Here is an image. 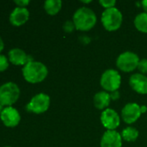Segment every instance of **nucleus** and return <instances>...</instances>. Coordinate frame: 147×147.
Instances as JSON below:
<instances>
[{
	"instance_id": "12",
	"label": "nucleus",
	"mask_w": 147,
	"mask_h": 147,
	"mask_svg": "<svg viewBox=\"0 0 147 147\" xmlns=\"http://www.w3.org/2000/svg\"><path fill=\"white\" fill-rule=\"evenodd\" d=\"M29 18V11L27 8L16 7L11 13L10 14V22L13 26H22L23 25Z\"/></svg>"
},
{
	"instance_id": "25",
	"label": "nucleus",
	"mask_w": 147,
	"mask_h": 147,
	"mask_svg": "<svg viewBox=\"0 0 147 147\" xmlns=\"http://www.w3.org/2000/svg\"><path fill=\"white\" fill-rule=\"evenodd\" d=\"M4 48V43H3V39L1 38V36H0V53L3 51V49Z\"/></svg>"
},
{
	"instance_id": "3",
	"label": "nucleus",
	"mask_w": 147,
	"mask_h": 147,
	"mask_svg": "<svg viewBox=\"0 0 147 147\" xmlns=\"http://www.w3.org/2000/svg\"><path fill=\"white\" fill-rule=\"evenodd\" d=\"M20 96V89L14 82H7L0 86V103L10 107L17 102Z\"/></svg>"
},
{
	"instance_id": "30",
	"label": "nucleus",
	"mask_w": 147,
	"mask_h": 147,
	"mask_svg": "<svg viewBox=\"0 0 147 147\" xmlns=\"http://www.w3.org/2000/svg\"><path fill=\"white\" fill-rule=\"evenodd\" d=\"M4 147H10V146H4Z\"/></svg>"
},
{
	"instance_id": "24",
	"label": "nucleus",
	"mask_w": 147,
	"mask_h": 147,
	"mask_svg": "<svg viewBox=\"0 0 147 147\" xmlns=\"http://www.w3.org/2000/svg\"><path fill=\"white\" fill-rule=\"evenodd\" d=\"M110 97H111L112 100H117V99H119V98H120V93H119V91L116 90V91L111 92Z\"/></svg>"
},
{
	"instance_id": "1",
	"label": "nucleus",
	"mask_w": 147,
	"mask_h": 147,
	"mask_svg": "<svg viewBox=\"0 0 147 147\" xmlns=\"http://www.w3.org/2000/svg\"><path fill=\"white\" fill-rule=\"evenodd\" d=\"M24 79L30 84H37L43 81L48 76L47 66L39 61L28 62L22 70Z\"/></svg>"
},
{
	"instance_id": "13",
	"label": "nucleus",
	"mask_w": 147,
	"mask_h": 147,
	"mask_svg": "<svg viewBox=\"0 0 147 147\" xmlns=\"http://www.w3.org/2000/svg\"><path fill=\"white\" fill-rule=\"evenodd\" d=\"M101 147H121L122 137L116 130H107L102 136Z\"/></svg>"
},
{
	"instance_id": "9",
	"label": "nucleus",
	"mask_w": 147,
	"mask_h": 147,
	"mask_svg": "<svg viewBox=\"0 0 147 147\" xmlns=\"http://www.w3.org/2000/svg\"><path fill=\"white\" fill-rule=\"evenodd\" d=\"M102 125L107 130H115L120 123V119L117 112L112 109H105L101 116Z\"/></svg>"
},
{
	"instance_id": "22",
	"label": "nucleus",
	"mask_w": 147,
	"mask_h": 147,
	"mask_svg": "<svg viewBox=\"0 0 147 147\" xmlns=\"http://www.w3.org/2000/svg\"><path fill=\"white\" fill-rule=\"evenodd\" d=\"M138 69L140 72L147 74V59H144L139 60V65H138Z\"/></svg>"
},
{
	"instance_id": "7",
	"label": "nucleus",
	"mask_w": 147,
	"mask_h": 147,
	"mask_svg": "<svg viewBox=\"0 0 147 147\" xmlns=\"http://www.w3.org/2000/svg\"><path fill=\"white\" fill-rule=\"evenodd\" d=\"M139 63V56L133 52H125L117 59V66L123 71L130 72L138 68Z\"/></svg>"
},
{
	"instance_id": "6",
	"label": "nucleus",
	"mask_w": 147,
	"mask_h": 147,
	"mask_svg": "<svg viewBox=\"0 0 147 147\" xmlns=\"http://www.w3.org/2000/svg\"><path fill=\"white\" fill-rule=\"evenodd\" d=\"M121 84V77L119 72L115 70H107L101 76V84L107 91L113 92L116 91Z\"/></svg>"
},
{
	"instance_id": "23",
	"label": "nucleus",
	"mask_w": 147,
	"mask_h": 147,
	"mask_svg": "<svg viewBox=\"0 0 147 147\" xmlns=\"http://www.w3.org/2000/svg\"><path fill=\"white\" fill-rule=\"evenodd\" d=\"M14 3L17 5V7L26 8V6L29 3V0H15Z\"/></svg>"
},
{
	"instance_id": "2",
	"label": "nucleus",
	"mask_w": 147,
	"mask_h": 147,
	"mask_svg": "<svg viewBox=\"0 0 147 147\" xmlns=\"http://www.w3.org/2000/svg\"><path fill=\"white\" fill-rule=\"evenodd\" d=\"M96 21L97 17L94 12L87 7H81L77 9L73 17L75 28L81 31H88L94 28Z\"/></svg>"
},
{
	"instance_id": "27",
	"label": "nucleus",
	"mask_w": 147,
	"mask_h": 147,
	"mask_svg": "<svg viewBox=\"0 0 147 147\" xmlns=\"http://www.w3.org/2000/svg\"><path fill=\"white\" fill-rule=\"evenodd\" d=\"M140 109H141V113H145L147 110V108L146 106H141L140 107Z\"/></svg>"
},
{
	"instance_id": "10",
	"label": "nucleus",
	"mask_w": 147,
	"mask_h": 147,
	"mask_svg": "<svg viewBox=\"0 0 147 147\" xmlns=\"http://www.w3.org/2000/svg\"><path fill=\"white\" fill-rule=\"evenodd\" d=\"M141 109L140 106L134 102H130L126 104L122 111H121V116L123 118V121L127 124L134 123L141 115Z\"/></svg>"
},
{
	"instance_id": "5",
	"label": "nucleus",
	"mask_w": 147,
	"mask_h": 147,
	"mask_svg": "<svg viewBox=\"0 0 147 147\" xmlns=\"http://www.w3.org/2000/svg\"><path fill=\"white\" fill-rule=\"evenodd\" d=\"M50 105V98L47 94L39 93L34 96L26 105V109L35 114H42L46 112Z\"/></svg>"
},
{
	"instance_id": "14",
	"label": "nucleus",
	"mask_w": 147,
	"mask_h": 147,
	"mask_svg": "<svg viewBox=\"0 0 147 147\" xmlns=\"http://www.w3.org/2000/svg\"><path fill=\"white\" fill-rule=\"evenodd\" d=\"M129 84L133 90L139 94H147V77L136 73L131 76Z\"/></svg>"
},
{
	"instance_id": "17",
	"label": "nucleus",
	"mask_w": 147,
	"mask_h": 147,
	"mask_svg": "<svg viewBox=\"0 0 147 147\" xmlns=\"http://www.w3.org/2000/svg\"><path fill=\"white\" fill-rule=\"evenodd\" d=\"M134 25L138 30L147 33V13L143 12L139 14L134 20Z\"/></svg>"
},
{
	"instance_id": "28",
	"label": "nucleus",
	"mask_w": 147,
	"mask_h": 147,
	"mask_svg": "<svg viewBox=\"0 0 147 147\" xmlns=\"http://www.w3.org/2000/svg\"><path fill=\"white\" fill-rule=\"evenodd\" d=\"M3 106L0 103V114H1V112H2V110L3 109Z\"/></svg>"
},
{
	"instance_id": "21",
	"label": "nucleus",
	"mask_w": 147,
	"mask_h": 147,
	"mask_svg": "<svg viewBox=\"0 0 147 147\" xmlns=\"http://www.w3.org/2000/svg\"><path fill=\"white\" fill-rule=\"evenodd\" d=\"M100 3L102 5V7H104L107 9L113 8L116 4V1L115 0H101Z\"/></svg>"
},
{
	"instance_id": "29",
	"label": "nucleus",
	"mask_w": 147,
	"mask_h": 147,
	"mask_svg": "<svg viewBox=\"0 0 147 147\" xmlns=\"http://www.w3.org/2000/svg\"><path fill=\"white\" fill-rule=\"evenodd\" d=\"M82 3H91V1H81Z\"/></svg>"
},
{
	"instance_id": "26",
	"label": "nucleus",
	"mask_w": 147,
	"mask_h": 147,
	"mask_svg": "<svg viewBox=\"0 0 147 147\" xmlns=\"http://www.w3.org/2000/svg\"><path fill=\"white\" fill-rule=\"evenodd\" d=\"M142 6H143V8H144V9L146 10V12L147 13V0H144V1H142Z\"/></svg>"
},
{
	"instance_id": "19",
	"label": "nucleus",
	"mask_w": 147,
	"mask_h": 147,
	"mask_svg": "<svg viewBox=\"0 0 147 147\" xmlns=\"http://www.w3.org/2000/svg\"><path fill=\"white\" fill-rule=\"evenodd\" d=\"M9 59L3 54L0 53V72L4 71L9 67Z\"/></svg>"
},
{
	"instance_id": "11",
	"label": "nucleus",
	"mask_w": 147,
	"mask_h": 147,
	"mask_svg": "<svg viewBox=\"0 0 147 147\" xmlns=\"http://www.w3.org/2000/svg\"><path fill=\"white\" fill-rule=\"evenodd\" d=\"M9 61L15 65H25L28 62L32 61L33 59L21 48L15 47L9 51L8 53Z\"/></svg>"
},
{
	"instance_id": "18",
	"label": "nucleus",
	"mask_w": 147,
	"mask_h": 147,
	"mask_svg": "<svg viewBox=\"0 0 147 147\" xmlns=\"http://www.w3.org/2000/svg\"><path fill=\"white\" fill-rule=\"evenodd\" d=\"M121 137L126 141L133 142V141H135L137 140V138L139 137V132L136 128L128 127L122 131Z\"/></svg>"
},
{
	"instance_id": "16",
	"label": "nucleus",
	"mask_w": 147,
	"mask_h": 147,
	"mask_svg": "<svg viewBox=\"0 0 147 147\" xmlns=\"http://www.w3.org/2000/svg\"><path fill=\"white\" fill-rule=\"evenodd\" d=\"M62 3L61 0H47L44 3V9L49 15L54 16L61 10Z\"/></svg>"
},
{
	"instance_id": "8",
	"label": "nucleus",
	"mask_w": 147,
	"mask_h": 147,
	"mask_svg": "<svg viewBox=\"0 0 147 147\" xmlns=\"http://www.w3.org/2000/svg\"><path fill=\"white\" fill-rule=\"evenodd\" d=\"M0 119L5 127H15L19 124L21 116L19 112L14 107L10 106L3 108L0 114Z\"/></svg>"
},
{
	"instance_id": "4",
	"label": "nucleus",
	"mask_w": 147,
	"mask_h": 147,
	"mask_svg": "<svg viewBox=\"0 0 147 147\" xmlns=\"http://www.w3.org/2000/svg\"><path fill=\"white\" fill-rule=\"evenodd\" d=\"M123 16L121 12L115 7L107 9L101 16V22L108 31H115L121 26Z\"/></svg>"
},
{
	"instance_id": "15",
	"label": "nucleus",
	"mask_w": 147,
	"mask_h": 147,
	"mask_svg": "<svg viewBox=\"0 0 147 147\" xmlns=\"http://www.w3.org/2000/svg\"><path fill=\"white\" fill-rule=\"evenodd\" d=\"M110 100H111V97L107 92L101 91V92H98L94 95V104L97 109H104L105 108H107L109 105Z\"/></svg>"
},
{
	"instance_id": "20",
	"label": "nucleus",
	"mask_w": 147,
	"mask_h": 147,
	"mask_svg": "<svg viewBox=\"0 0 147 147\" xmlns=\"http://www.w3.org/2000/svg\"><path fill=\"white\" fill-rule=\"evenodd\" d=\"M75 28H75V25L74 22L66 21L65 23L63 24V29H64V31L67 32V33H71V32H73Z\"/></svg>"
}]
</instances>
